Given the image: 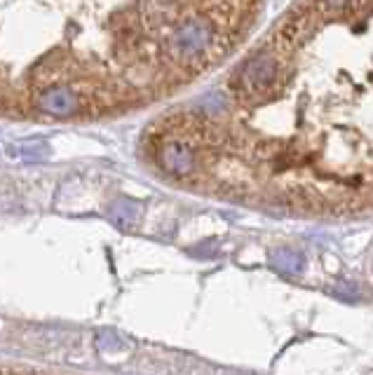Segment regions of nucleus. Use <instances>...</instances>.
<instances>
[{"label":"nucleus","mask_w":373,"mask_h":375,"mask_svg":"<svg viewBox=\"0 0 373 375\" xmlns=\"http://www.w3.org/2000/svg\"><path fill=\"white\" fill-rule=\"evenodd\" d=\"M282 80V64L275 50L263 47L251 55L245 64L238 68L233 80V91L240 101L258 103L270 99L277 91Z\"/></svg>","instance_id":"nucleus-1"},{"label":"nucleus","mask_w":373,"mask_h":375,"mask_svg":"<svg viewBox=\"0 0 373 375\" xmlns=\"http://www.w3.org/2000/svg\"><path fill=\"white\" fill-rule=\"evenodd\" d=\"M157 164L165 174L179 181L190 179L200 169V152L197 145L184 134H167L157 148Z\"/></svg>","instance_id":"nucleus-2"},{"label":"nucleus","mask_w":373,"mask_h":375,"mask_svg":"<svg viewBox=\"0 0 373 375\" xmlns=\"http://www.w3.org/2000/svg\"><path fill=\"white\" fill-rule=\"evenodd\" d=\"M35 103L43 113L57 116V118L75 116V113H80V108H82L80 94L78 91H73L68 85H55V87L43 89L40 94H38Z\"/></svg>","instance_id":"nucleus-3"},{"label":"nucleus","mask_w":373,"mask_h":375,"mask_svg":"<svg viewBox=\"0 0 373 375\" xmlns=\"http://www.w3.org/2000/svg\"><path fill=\"white\" fill-rule=\"evenodd\" d=\"M270 260L272 267L284 274H301L303 270V256L294 249H277Z\"/></svg>","instance_id":"nucleus-4"},{"label":"nucleus","mask_w":373,"mask_h":375,"mask_svg":"<svg viewBox=\"0 0 373 375\" xmlns=\"http://www.w3.org/2000/svg\"><path fill=\"white\" fill-rule=\"evenodd\" d=\"M312 5V10H315L319 17H340V14H345L350 7L355 5V0H308Z\"/></svg>","instance_id":"nucleus-5"},{"label":"nucleus","mask_w":373,"mask_h":375,"mask_svg":"<svg viewBox=\"0 0 373 375\" xmlns=\"http://www.w3.org/2000/svg\"><path fill=\"white\" fill-rule=\"evenodd\" d=\"M113 220L120 228H129L136 220V204L129 200H120L116 204V209H113Z\"/></svg>","instance_id":"nucleus-6"},{"label":"nucleus","mask_w":373,"mask_h":375,"mask_svg":"<svg viewBox=\"0 0 373 375\" xmlns=\"http://www.w3.org/2000/svg\"><path fill=\"white\" fill-rule=\"evenodd\" d=\"M333 296L340 298V301H355V298H360L357 286L350 284V281H338V284L333 286Z\"/></svg>","instance_id":"nucleus-7"}]
</instances>
